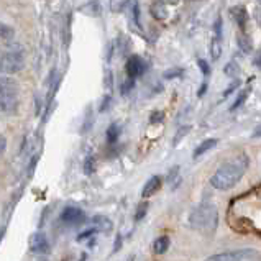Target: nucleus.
I'll list each match as a JSON object with an SVG mask.
<instances>
[{
  "label": "nucleus",
  "mask_w": 261,
  "mask_h": 261,
  "mask_svg": "<svg viewBox=\"0 0 261 261\" xmlns=\"http://www.w3.org/2000/svg\"><path fill=\"white\" fill-rule=\"evenodd\" d=\"M250 158L247 153H240L233 158L227 160L211 177V186L217 191H230L242 181V177L248 171Z\"/></svg>",
  "instance_id": "obj_1"
},
{
  "label": "nucleus",
  "mask_w": 261,
  "mask_h": 261,
  "mask_svg": "<svg viewBox=\"0 0 261 261\" xmlns=\"http://www.w3.org/2000/svg\"><path fill=\"white\" fill-rule=\"evenodd\" d=\"M189 225L202 235H214L219 227V211L211 202H202L189 214Z\"/></svg>",
  "instance_id": "obj_2"
},
{
  "label": "nucleus",
  "mask_w": 261,
  "mask_h": 261,
  "mask_svg": "<svg viewBox=\"0 0 261 261\" xmlns=\"http://www.w3.org/2000/svg\"><path fill=\"white\" fill-rule=\"evenodd\" d=\"M25 68V56L20 49H12L0 56V74L10 76L17 74Z\"/></svg>",
  "instance_id": "obj_3"
},
{
  "label": "nucleus",
  "mask_w": 261,
  "mask_h": 261,
  "mask_svg": "<svg viewBox=\"0 0 261 261\" xmlns=\"http://www.w3.org/2000/svg\"><path fill=\"white\" fill-rule=\"evenodd\" d=\"M261 253L255 248H242V250H232L223 251L217 255L208 256L205 261H259Z\"/></svg>",
  "instance_id": "obj_4"
},
{
  "label": "nucleus",
  "mask_w": 261,
  "mask_h": 261,
  "mask_svg": "<svg viewBox=\"0 0 261 261\" xmlns=\"http://www.w3.org/2000/svg\"><path fill=\"white\" fill-rule=\"evenodd\" d=\"M125 71H126V76H128L130 79H137L146 71V63L140 56L133 55L128 58V61H126Z\"/></svg>",
  "instance_id": "obj_5"
},
{
  "label": "nucleus",
  "mask_w": 261,
  "mask_h": 261,
  "mask_svg": "<svg viewBox=\"0 0 261 261\" xmlns=\"http://www.w3.org/2000/svg\"><path fill=\"white\" fill-rule=\"evenodd\" d=\"M30 250L33 253H48L49 250V243H48V238L44 233L41 232H35L30 235Z\"/></svg>",
  "instance_id": "obj_6"
},
{
  "label": "nucleus",
  "mask_w": 261,
  "mask_h": 261,
  "mask_svg": "<svg viewBox=\"0 0 261 261\" xmlns=\"http://www.w3.org/2000/svg\"><path fill=\"white\" fill-rule=\"evenodd\" d=\"M84 219L86 215L79 207H66L61 214V220L66 223H71V225H77V223L84 222Z\"/></svg>",
  "instance_id": "obj_7"
},
{
  "label": "nucleus",
  "mask_w": 261,
  "mask_h": 261,
  "mask_svg": "<svg viewBox=\"0 0 261 261\" xmlns=\"http://www.w3.org/2000/svg\"><path fill=\"white\" fill-rule=\"evenodd\" d=\"M18 112L17 95H0V114L15 115Z\"/></svg>",
  "instance_id": "obj_8"
},
{
  "label": "nucleus",
  "mask_w": 261,
  "mask_h": 261,
  "mask_svg": "<svg viewBox=\"0 0 261 261\" xmlns=\"http://www.w3.org/2000/svg\"><path fill=\"white\" fill-rule=\"evenodd\" d=\"M0 95H18L17 81L5 74H0Z\"/></svg>",
  "instance_id": "obj_9"
},
{
  "label": "nucleus",
  "mask_w": 261,
  "mask_h": 261,
  "mask_svg": "<svg viewBox=\"0 0 261 261\" xmlns=\"http://www.w3.org/2000/svg\"><path fill=\"white\" fill-rule=\"evenodd\" d=\"M230 18L235 21L238 28H247L248 25V12L243 5H235L230 9Z\"/></svg>",
  "instance_id": "obj_10"
},
{
  "label": "nucleus",
  "mask_w": 261,
  "mask_h": 261,
  "mask_svg": "<svg viewBox=\"0 0 261 261\" xmlns=\"http://www.w3.org/2000/svg\"><path fill=\"white\" fill-rule=\"evenodd\" d=\"M163 186V179L160 176H153L146 181V184L143 186V191H141V197L148 199V197H153L156 192L161 189Z\"/></svg>",
  "instance_id": "obj_11"
},
{
  "label": "nucleus",
  "mask_w": 261,
  "mask_h": 261,
  "mask_svg": "<svg viewBox=\"0 0 261 261\" xmlns=\"http://www.w3.org/2000/svg\"><path fill=\"white\" fill-rule=\"evenodd\" d=\"M79 12L84 13V15H89V17H99V15L102 13L100 0H91V2L81 5L79 7Z\"/></svg>",
  "instance_id": "obj_12"
},
{
  "label": "nucleus",
  "mask_w": 261,
  "mask_h": 261,
  "mask_svg": "<svg viewBox=\"0 0 261 261\" xmlns=\"http://www.w3.org/2000/svg\"><path fill=\"white\" fill-rule=\"evenodd\" d=\"M150 13L153 15L154 20L158 21H163L168 18V9H166V4L158 0V2H153L151 7H150Z\"/></svg>",
  "instance_id": "obj_13"
},
{
  "label": "nucleus",
  "mask_w": 261,
  "mask_h": 261,
  "mask_svg": "<svg viewBox=\"0 0 261 261\" xmlns=\"http://www.w3.org/2000/svg\"><path fill=\"white\" fill-rule=\"evenodd\" d=\"M92 222H94L97 232L109 233L110 230L114 228V223H112V220L109 217H106V215H95V217L92 219Z\"/></svg>",
  "instance_id": "obj_14"
},
{
  "label": "nucleus",
  "mask_w": 261,
  "mask_h": 261,
  "mask_svg": "<svg viewBox=\"0 0 261 261\" xmlns=\"http://www.w3.org/2000/svg\"><path fill=\"white\" fill-rule=\"evenodd\" d=\"M237 44L245 55H248L253 51V41L250 38V35L245 33V32H238L237 33Z\"/></svg>",
  "instance_id": "obj_15"
},
{
  "label": "nucleus",
  "mask_w": 261,
  "mask_h": 261,
  "mask_svg": "<svg viewBox=\"0 0 261 261\" xmlns=\"http://www.w3.org/2000/svg\"><path fill=\"white\" fill-rule=\"evenodd\" d=\"M217 143H219V140L217 138H207V140H204L202 143L200 145H197V148L194 150V158H199V156H202V154H205L207 151H211V150H214L215 146H217Z\"/></svg>",
  "instance_id": "obj_16"
},
{
  "label": "nucleus",
  "mask_w": 261,
  "mask_h": 261,
  "mask_svg": "<svg viewBox=\"0 0 261 261\" xmlns=\"http://www.w3.org/2000/svg\"><path fill=\"white\" fill-rule=\"evenodd\" d=\"M169 245H171L169 237L163 235V237L156 238V240H154V243H153V251L156 253V255H165V253L169 250Z\"/></svg>",
  "instance_id": "obj_17"
},
{
  "label": "nucleus",
  "mask_w": 261,
  "mask_h": 261,
  "mask_svg": "<svg viewBox=\"0 0 261 261\" xmlns=\"http://www.w3.org/2000/svg\"><path fill=\"white\" fill-rule=\"evenodd\" d=\"M120 132H122V128H120V125H118V123H112L109 126V128H107V141H109V145L117 143L118 137H120Z\"/></svg>",
  "instance_id": "obj_18"
},
{
  "label": "nucleus",
  "mask_w": 261,
  "mask_h": 261,
  "mask_svg": "<svg viewBox=\"0 0 261 261\" xmlns=\"http://www.w3.org/2000/svg\"><path fill=\"white\" fill-rule=\"evenodd\" d=\"M211 56L214 61H217L222 56V38H219V36H214L211 41Z\"/></svg>",
  "instance_id": "obj_19"
},
{
  "label": "nucleus",
  "mask_w": 261,
  "mask_h": 261,
  "mask_svg": "<svg viewBox=\"0 0 261 261\" xmlns=\"http://www.w3.org/2000/svg\"><path fill=\"white\" fill-rule=\"evenodd\" d=\"M128 2L130 0H109V7L114 13H120L128 7Z\"/></svg>",
  "instance_id": "obj_20"
},
{
  "label": "nucleus",
  "mask_w": 261,
  "mask_h": 261,
  "mask_svg": "<svg viewBox=\"0 0 261 261\" xmlns=\"http://www.w3.org/2000/svg\"><path fill=\"white\" fill-rule=\"evenodd\" d=\"M13 36H15V28L10 27L9 23H4V21H0V38L12 40Z\"/></svg>",
  "instance_id": "obj_21"
},
{
  "label": "nucleus",
  "mask_w": 261,
  "mask_h": 261,
  "mask_svg": "<svg viewBox=\"0 0 261 261\" xmlns=\"http://www.w3.org/2000/svg\"><path fill=\"white\" fill-rule=\"evenodd\" d=\"M191 132V126L189 125H182V126H179V130L176 132V135H174V140H173V145L176 146L179 141H181L188 133Z\"/></svg>",
  "instance_id": "obj_22"
},
{
  "label": "nucleus",
  "mask_w": 261,
  "mask_h": 261,
  "mask_svg": "<svg viewBox=\"0 0 261 261\" xmlns=\"http://www.w3.org/2000/svg\"><path fill=\"white\" fill-rule=\"evenodd\" d=\"M223 72L227 74V76H237L238 72H240V68H238V64H237V61H232V63H228L227 66H225V69H223Z\"/></svg>",
  "instance_id": "obj_23"
},
{
  "label": "nucleus",
  "mask_w": 261,
  "mask_h": 261,
  "mask_svg": "<svg viewBox=\"0 0 261 261\" xmlns=\"http://www.w3.org/2000/svg\"><path fill=\"white\" fill-rule=\"evenodd\" d=\"M95 171V160L92 156H87L86 161H84V173L86 174H92Z\"/></svg>",
  "instance_id": "obj_24"
},
{
  "label": "nucleus",
  "mask_w": 261,
  "mask_h": 261,
  "mask_svg": "<svg viewBox=\"0 0 261 261\" xmlns=\"http://www.w3.org/2000/svg\"><path fill=\"white\" fill-rule=\"evenodd\" d=\"M148 207H150V205H148V202H141V204L138 205L137 212H135V220H137V222H140L141 219L145 217L146 212H148Z\"/></svg>",
  "instance_id": "obj_25"
},
{
  "label": "nucleus",
  "mask_w": 261,
  "mask_h": 261,
  "mask_svg": "<svg viewBox=\"0 0 261 261\" xmlns=\"http://www.w3.org/2000/svg\"><path fill=\"white\" fill-rule=\"evenodd\" d=\"M133 86H135V79H130L128 77V81H125V83L122 84V89H120V92H122V95H126L128 94L132 89H133Z\"/></svg>",
  "instance_id": "obj_26"
},
{
  "label": "nucleus",
  "mask_w": 261,
  "mask_h": 261,
  "mask_svg": "<svg viewBox=\"0 0 261 261\" xmlns=\"http://www.w3.org/2000/svg\"><path fill=\"white\" fill-rule=\"evenodd\" d=\"M247 95H248V91H247V92H242L240 95H238V97H237V100L232 103V107H230V110H237L238 107H240L242 103H243L245 100H247Z\"/></svg>",
  "instance_id": "obj_27"
},
{
  "label": "nucleus",
  "mask_w": 261,
  "mask_h": 261,
  "mask_svg": "<svg viewBox=\"0 0 261 261\" xmlns=\"http://www.w3.org/2000/svg\"><path fill=\"white\" fill-rule=\"evenodd\" d=\"M197 64H199V68H200V71H202L204 76H208V74H211V66H208V63L205 61V59H197Z\"/></svg>",
  "instance_id": "obj_28"
},
{
  "label": "nucleus",
  "mask_w": 261,
  "mask_h": 261,
  "mask_svg": "<svg viewBox=\"0 0 261 261\" xmlns=\"http://www.w3.org/2000/svg\"><path fill=\"white\" fill-rule=\"evenodd\" d=\"M214 36H219V38H222V18L219 17L217 20H215V25H214Z\"/></svg>",
  "instance_id": "obj_29"
},
{
  "label": "nucleus",
  "mask_w": 261,
  "mask_h": 261,
  "mask_svg": "<svg viewBox=\"0 0 261 261\" xmlns=\"http://www.w3.org/2000/svg\"><path fill=\"white\" fill-rule=\"evenodd\" d=\"M97 232V230L95 228H91V230H86V232L84 233H81L79 237H77V242H83V240H86V238H89V237H91V235H94Z\"/></svg>",
  "instance_id": "obj_30"
},
{
  "label": "nucleus",
  "mask_w": 261,
  "mask_h": 261,
  "mask_svg": "<svg viewBox=\"0 0 261 261\" xmlns=\"http://www.w3.org/2000/svg\"><path fill=\"white\" fill-rule=\"evenodd\" d=\"M177 176H179V168H177V166H174L173 169L169 171V174H168V182H173Z\"/></svg>",
  "instance_id": "obj_31"
},
{
  "label": "nucleus",
  "mask_w": 261,
  "mask_h": 261,
  "mask_svg": "<svg viewBox=\"0 0 261 261\" xmlns=\"http://www.w3.org/2000/svg\"><path fill=\"white\" fill-rule=\"evenodd\" d=\"M122 243H123V238H122V233H117V237H115V245H114V253H117L118 250H120V247H122Z\"/></svg>",
  "instance_id": "obj_32"
},
{
  "label": "nucleus",
  "mask_w": 261,
  "mask_h": 261,
  "mask_svg": "<svg viewBox=\"0 0 261 261\" xmlns=\"http://www.w3.org/2000/svg\"><path fill=\"white\" fill-rule=\"evenodd\" d=\"M181 72H182V69H173V71H166V72H165V77H166V79H171V77H177V76H181Z\"/></svg>",
  "instance_id": "obj_33"
},
{
  "label": "nucleus",
  "mask_w": 261,
  "mask_h": 261,
  "mask_svg": "<svg viewBox=\"0 0 261 261\" xmlns=\"http://www.w3.org/2000/svg\"><path fill=\"white\" fill-rule=\"evenodd\" d=\"M163 117H165V115H163V112H154V114L151 115V118H150V122H151V123L161 122V120H163Z\"/></svg>",
  "instance_id": "obj_34"
},
{
  "label": "nucleus",
  "mask_w": 261,
  "mask_h": 261,
  "mask_svg": "<svg viewBox=\"0 0 261 261\" xmlns=\"http://www.w3.org/2000/svg\"><path fill=\"white\" fill-rule=\"evenodd\" d=\"M253 15H255V20H256L258 27L261 28V5H259V4L256 5V9H255V13H253Z\"/></svg>",
  "instance_id": "obj_35"
},
{
  "label": "nucleus",
  "mask_w": 261,
  "mask_h": 261,
  "mask_svg": "<svg viewBox=\"0 0 261 261\" xmlns=\"http://www.w3.org/2000/svg\"><path fill=\"white\" fill-rule=\"evenodd\" d=\"M7 150V138L0 135V156H2Z\"/></svg>",
  "instance_id": "obj_36"
},
{
  "label": "nucleus",
  "mask_w": 261,
  "mask_h": 261,
  "mask_svg": "<svg viewBox=\"0 0 261 261\" xmlns=\"http://www.w3.org/2000/svg\"><path fill=\"white\" fill-rule=\"evenodd\" d=\"M253 64H255L256 68H261V48L258 49V53L255 55V59H253Z\"/></svg>",
  "instance_id": "obj_37"
},
{
  "label": "nucleus",
  "mask_w": 261,
  "mask_h": 261,
  "mask_svg": "<svg viewBox=\"0 0 261 261\" xmlns=\"http://www.w3.org/2000/svg\"><path fill=\"white\" fill-rule=\"evenodd\" d=\"M237 86H240V83H238V81H235V83H233L232 86H230V87L227 89V91H225V94H223V95H228L230 92H233L235 89H237Z\"/></svg>",
  "instance_id": "obj_38"
},
{
  "label": "nucleus",
  "mask_w": 261,
  "mask_h": 261,
  "mask_svg": "<svg viewBox=\"0 0 261 261\" xmlns=\"http://www.w3.org/2000/svg\"><path fill=\"white\" fill-rule=\"evenodd\" d=\"M204 92H207V84H205V83H204L202 86H200L199 94H197V95H199V97H202V95H204Z\"/></svg>",
  "instance_id": "obj_39"
},
{
  "label": "nucleus",
  "mask_w": 261,
  "mask_h": 261,
  "mask_svg": "<svg viewBox=\"0 0 261 261\" xmlns=\"http://www.w3.org/2000/svg\"><path fill=\"white\" fill-rule=\"evenodd\" d=\"M253 138H261V125L258 126V128L253 132V135H251Z\"/></svg>",
  "instance_id": "obj_40"
},
{
  "label": "nucleus",
  "mask_w": 261,
  "mask_h": 261,
  "mask_svg": "<svg viewBox=\"0 0 261 261\" xmlns=\"http://www.w3.org/2000/svg\"><path fill=\"white\" fill-rule=\"evenodd\" d=\"M163 2H165V4H177L179 0H163Z\"/></svg>",
  "instance_id": "obj_41"
},
{
  "label": "nucleus",
  "mask_w": 261,
  "mask_h": 261,
  "mask_svg": "<svg viewBox=\"0 0 261 261\" xmlns=\"http://www.w3.org/2000/svg\"><path fill=\"white\" fill-rule=\"evenodd\" d=\"M126 261H135V255H130V258L126 259Z\"/></svg>",
  "instance_id": "obj_42"
},
{
  "label": "nucleus",
  "mask_w": 261,
  "mask_h": 261,
  "mask_svg": "<svg viewBox=\"0 0 261 261\" xmlns=\"http://www.w3.org/2000/svg\"><path fill=\"white\" fill-rule=\"evenodd\" d=\"M2 237H4V232L0 230V242H2Z\"/></svg>",
  "instance_id": "obj_43"
},
{
  "label": "nucleus",
  "mask_w": 261,
  "mask_h": 261,
  "mask_svg": "<svg viewBox=\"0 0 261 261\" xmlns=\"http://www.w3.org/2000/svg\"><path fill=\"white\" fill-rule=\"evenodd\" d=\"M258 4H259V5H261V0H258Z\"/></svg>",
  "instance_id": "obj_44"
}]
</instances>
